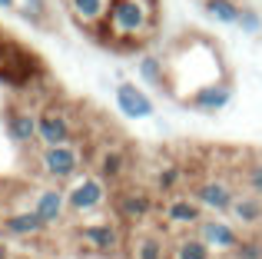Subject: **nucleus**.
Masks as SVG:
<instances>
[{
	"label": "nucleus",
	"instance_id": "nucleus-1",
	"mask_svg": "<svg viewBox=\"0 0 262 259\" xmlns=\"http://www.w3.org/2000/svg\"><path fill=\"white\" fill-rule=\"evenodd\" d=\"M156 13H160L156 0H113L110 20L100 33L113 47H136L153 37Z\"/></svg>",
	"mask_w": 262,
	"mask_h": 259
},
{
	"label": "nucleus",
	"instance_id": "nucleus-2",
	"mask_svg": "<svg viewBox=\"0 0 262 259\" xmlns=\"http://www.w3.org/2000/svg\"><path fill=\"white\" fill-rule=\"evenodd\" d=\"M37 166L53 186L73 183L80 173H86V146L83 143H67V146H43L37 156Z\"/></svg>",
	"mask_w": 262,
	"mask_h": 259
},
{
	"label": "nucleus",
	"instance_id": "nucleus-3",
	"mask_svg": "<svg viewBox=\"0 0 262 259\" xmlns=\"http://www.w3.org/2000/svg\"><path fill=\"white\" fill-rule=\"evenodd\" d=\"M77 243L93 253L96 259H106V256H123L126 249V233L116 220H93V223H80L77 226Z\"/></svg>",
	"mask_w": 262,
	"mask_h": 259
},
{
	"label": "nucleus",
	"instance_id": "nucleus-4",
	"mask_svg": "<svg viewBox=\"0 0 262 259\" xmlns=\"http://www.w3.org/2000/svg\"><path fill=\"white\" fill-rule=\"evenodd\" d=\"M110 203V183H103L96 173H80L73 183H67V206L70 216H96Z\"/></svg>",
	"mask_w": 262,
	"mask_h": 259
},
{
	"label": "nucleus",
	"instance_id": "nucleus-5",
	"mask_svg": "<svg viewBox=\"0 0 262 259\" xmlns=\"http://www.w3.org/2000/svg\"><path fill=\"white\" fill-rule=\"evenodd\" d=\"M77 143V120L63 103H47L40 110V146H67Z\"/></svg>",
	"mask_w": 262,
	"mask_h": 259
},
{
	"label": "nucleus",
	"instance_id": "nucleus-6",
	"mask_svg": "<svg viewBox=\"0 0 262 259\" xmlns=\"http://www.w3.org/2000/svg\"><path fill=\"white\" fill-rule=\"evenodd\" d=\"M156 203H153V193L143 186H123L113 193V213L120 223H126V226H136L140 229L143 223L153 216Z\"/></svg>",
	"mask_w": 262,
	"mask_h": 259
},
{
	"label": "nucleus",
	"instance_id": "nucleus-7",
	"mask_svg": "<svg viewBox=\"0 0 262 259\" xmlns=\"http://www.w3.org/2000/svg\"><path fill=\"white\" fill-rule=\"evenodd\" d=\"M236 196H239L236 186H232L226 176H206V180H199L196 186H192V200H196L209 216L229 213L232 203H236Z\"/></svg>",
	"mask_w": 262,
	"mask_h": 259
},
{
	"label": "nucleus",
	"instance_id": "nucleus-8",
	"mask_svg": "<svg viewBox=\"0 0 262 259\" xmlns=\"http://www.w3.org/2000/svg\"><path fill=\"white\" fill-rule=\"evenodd\" d=\"M199 240L206 243V246L212 249V253H236V246L243 243V236H239V226L229 220H223V216H206L203 223H199Z\"/></svg>",
	"mask_w": 262,
	"mask_h": 259
},
{
	"label": "nucleus",
	"instance_id": "nucleus-9",
	"mask_svg": "<svg viewBox=\"0 0 262 259\" xmlns=\"http://www.w3.org/2000/svg\"><path fill=\"white\" fill-rule=\"evenodd\" d=\"M206 220V209L199 206L192 196H173V200L163 206V223H166L169 229H179V233H196L199 223Z\"/></svg>",
	"mask_w": 262,
	"mask_h": 259
},
{
	"label": "nucleus",
	"instance_id": "nucleus-10",
	"mask_svg": "<svg viewBox=\"0 0 262 259\" xmlns=\"http://www.w3.org/2000/svg\"><path fill=\"white\" fill-rule=\"evenodd\" d=\"M90 166H93V173L100 176L103 183H120L123 176H126L129 169V153L120 146V143H106V146H100L93 153V160H90Z\"/></svg>",
	"mask_w": 262,
	"mask_h": 259
},
{
	"label": "nucleus",
	"instance_id": "nucleus-11",
	"mask_svg": "<svg viewBox=\"0 0 262 259\" xmlns=\"http://www.w3.org/2000/svg\"><path fill=\"white\" fill-rule=\"evenodd\" d=\"M7 133L17 146L40 143V113L30 110V106H10L7 110Z\"/></svg>",
	"mask_w": 262,
	"mask_h": 259
},
{
	"label": "nucleus",
	"instance_id": "nucleus-12",
	"mask_svg": "<svg viewBox=\"0 0 262 259\" xmlns=\"http://www.w3.org/2000/svg\"><path fill=\"white\" fill-rule=\"evenodd\" d=\"M30 206L37 209V216L47 223V229H50V226H60V223L70 216V206H67V189H60V186L37 189Z\"/></svg>",
	"mask_w": 262,
	"mask_h": 259
},
{
	"label": "nucleus",
	"instance_id": "nucleus-13",
	"mask_svg": "<svg viewBox=\"0 0 262 259\" xmlns=\"http://www.w3.org/2000/svg\"><path fill=\"white\" fill-rule=\"evenodd\" d=\"M0 226H4V233L13 236V240H37V236H43L47 223L37 216L33 206H17L0 220Z\"/></svg>",
	"mask_w": 262,
	"mask_h": 259
},
{
	"label": "nucleus",
	"instance_id": "nucleus-14",
	"mask_svg": "<svg viewBox=\"0 0 262 259\" xmlns=\"http://www.w3.org/2000/svg\"><path fill=\"white\" fill-rule=\"evenodd\" d=\"M110 10H113V0H67V13L83 30H93V33H100L106 27Z\"/></svg>",
	"mask_w": 262,
	"mask_h": 259
},
{
	"label": "nucleus",
	"instance_id": "nucleus-15",
	"mask_svg": "<svg viewBox=\"0 0 262 259\" xmlns=\"http://www.w3.org/2000/svg\"><path fill=\"white\" fill-rule=\"evenodd\" d=\"M129 259H169V243L156 229H133L126 240Z\"/></svg>",
	"mask_w": 262,
	"mask_h": 259
},
{
	"label": "nucleus",
	"instance_id": "nucleus-16",
	"mask_svg": "<svg viewBox=\"0 0 262 259\" xmlns=\"http://www.w3.org/2000/svg\"><path fill=\"white\" fill-rule=\"evenodd\" d=\"M116 106H120V113L129 117V120L153 117V100H149L136 83H120L116 87Z\"/></svg>",
	"mask_w": 262,
	"mask_h": 259
},
{
	"label": "nucleus",
	"instance_id": "nucleus-17",
	"mask_svg": "<svg viewBox=\"0 0 262 259\" xmlns=\"http://www.w3.org/2000/svg\"><path fill=\"white\" fill-rule=\"evenodd\" d=\"M186 100H189V106L199 110V113H219V110H226V106L232 103V87L226 83V80H219V83L203 87V90H196Z\"/></svg>",
	"mask_w": 262,
	"mask_h": 259
},
{
	"label": "nucleus",
	"instance_id": "nucleus-18",
	"mask_svg": "<svg viewBox=\"0 0 262 259\" xmlns=\"http://www.w3.org/2000/svg\"><path fill=\"white\" fill-rule=\"evenodd\" d=\"M209 246L199 240V233H179L173 243H169V259H212Z\"/></svg>",
	"mask_w": 262,
	"mask_h": 259
},
{
	"label": "nucleus",
	"instance_id": "nucleus-19",
	"mask_svg": "<svg viewBox=\"0 0 262 259\" xmlns=\"http://www.w3.org/2000/svg\"><path fill=\"white\" fill-rule=\"evenodd\" d=\"M229 216L239 223V226H259L262 223V200L252 193H239L236 203H232Z\"/></svg>",
	"mask_w": 262,
	"mask_h": 259
},
{
	"label": "nucleus",
	"instance_id": "nucleus-20",
	"mask_svg": "<svg viewBox=\"0 0 262 259\" xmlns=\"http://www.w3.org/2000/svg\"><path fill=\"white\" fill-rule=\"evenodd\" d=\"M203 10L216 24H239V17H243V7L236 0H203Z\"/></svg>",
	"mask_w": 262,
	"mask_h": 259
},
{
	"label": "nucleus",
	"instance_id": "nucleus-21",
	"mask_svg": "<svg viewBox=\"0 0 262 259\" xmlns=\"http://www.w3.org/2000/svg\"><path fill=\"white\" fill-rule=\"evenodd\" d=\"M183 173L186 169L179 166V163H163L160 169H156V189H160V193H173V189L179 186V183H183Z\"/></svg>",
	"mask_w": 262,
	"mask_h": 259
},
{
	"label": "nucleus",
	"instance_id": "nucleus-22",
	"mask_svg": "<svg viewBox=\"0 0 262 259\" xmlns=\"http://www.w3.org/2000/svg\"><path fill=\"white\" fill-rule=\"evenodd\" d=\"M140 77L153 87H166L169 73H166V63H163L160 57H143L140 60Z\"/></svg>",
	"mask_w": 262,
	"mask_h": 259
},
{
	"label": "nucleus",
	"instance_id": "nucleus-23",
	"mask_svg": "<svg viewBox=\"0 0 262 259\" xmlns=\"http://www.w3.org/2000/svg\"><path fill=\"white\" fill-rule=\"evenodd\" d=\"M243 183H246V193H252V196H259V200H262V156H256V160L246 163Z\"/></svg>",
	"mask_w": 262,
	"mask_h": 259
},
{
	"label": "nucleus",
	"instance_id": "nucleus-24",
	"mask_svg": "<svg viewBox=\"0 0 262 259\" xmlns=\"http://www.w3.org/2000/svg\"><path fill=\"white\" fill-rule=\"evenodd\" d=\"M232 259H262V236H259V233L243 236V243L236 246Z\"/></svg>",
	"mask_w": 262,
	"mask_h": 259
},
{
	"label": "nucleus",
	"instance_id": "nucleus-25",
	"mask_svg": "<svg viewBox=\"0 0 262 259\" xmlns=\"http://www.w3.org/2000/svg\"><path fill=\"white\" fill-rule=\"evenodd\" d=\"M20 13H24L30 24H43L47 20V4L43 0H24V7H17Z\"/></svg>",
	"mask_w": 262,
	"mask_h": 259
},
{
	"label": "nucleus",
	"instance_id": "nucleus-26",
	"mask_svg": "<svg viewBox=\"0 0 262 259\" xmlns=\"http://www.w3.org/2000/svg\"><path fill=\"white\" fill-rule=\"evenodd\" d=\"M239 27H243V33H259L262 30V17L252 7H243V17H239Z\"/></svg>",
	"mask_w": 262,
	"mask_h": 259
},
{
	"label": "nucleus",
	"instance_id": "nucleus-27",
	"mask_svg": "<svg viewBox=\"0 0 262 259\" xmlns=\"http://www.w3.org/2000/svg\"><path fill=\"white\" fill-rule=\"evenodd\" d=\"M0 7H4V10H13V7H17V0H0Z\"/></svg>",
	"mask_w": 262,
	"mask_h": 259
},
{
	"label": "nucleus",
	"instance_id": "nucleus-28",
	"mask_svg": "<svg viewBox=\"0 0 262 259\" xmlns=\"http://www.w3.org/2000/svg\"><path fill=\"white\" fill-rule=\"evenodd\" d=\"M106 259H129V256H106Z\"/></svg>",
	"mask_w": 262,
	"mask_h": 259
}]
</instances>
